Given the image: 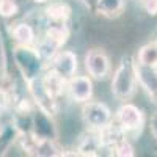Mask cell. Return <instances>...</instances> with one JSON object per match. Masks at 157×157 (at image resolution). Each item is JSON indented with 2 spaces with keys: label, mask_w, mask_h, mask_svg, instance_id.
<instances>
[{
  "label": "cell",
  "mask_w": 157,
  "mask_h": 157,
  "mask_svg": "<svg viewBox=\"0 0 157 157\" xmlns=\"http://www.w3.org/2000/svg\"><path fill=\"white\" fill-rule=\"evenodd\" d=\"M137 90V75H135V66L129 58H123L115 69L113 78H112V93L115 98L121 101H129L135 94Z\"/></svg>",
  "instance_id": "1"
},
{
  "label": "cell",
  "mask_w": 157,
  "mask_h": 157,
  "mask_svg": "<svg viewBox=\"0 0 157 157\" xmlns=\"http://www.w3.org/2000/svg\"><path fill=\"white\" fill-rule=\"evenodd\" d=\"M82 118L88 127L91 129H102L112 120V112L104 102L86 101L82 109Z\"/></svg>",
  "instance_id": "2"
},
{
  "label": "cell",
  "mask_w": 157,
  "mask_h": 157,
  "mask_svg": "<svg viewBox=\"0 0 157 157\" xmlns=\"http://www.w3.org/2000/svg\"><path fill=\"white\" fill-rule=\"evenodd\" d=\"M85 68L93 78L102 80L110 72V60L102 49H91L85 55Z\"/></svg>",
  "instance_id": "3"
},
{
  "label": "cell",
  "mask_w": 157,
  "mask_h": 157,
  "mask_svg": "<svg viewBox=\"0 0 157 157\" xmlns=\"http://www.w3.org/2000/svg\"><path fill=\"white\" fill-rule=\"evenodd\" d=\"M116 118H118L120 126L124 129V132L137 130L143 124V112L135 105V104H130V102L123 104V105L118 109Z\"/></svg>",
  "instance_id": "4"
},
{
  "label": "cell",
  "mask_w": 157,
  "mask_h": 157,
  "mask_svg": "<svg viewBox=\"0 0 157 157\" xmlns=\"http://www.w3.org/2000/svg\"><path fill=\"white\" fill-rule=\"evenodd\" d=\"M50 69L58 72L61 77L68 80L77 71V55L71 50H60L50 60Z\"/></svg>",
  "instance_id": "5"
},
{
  "label": "cell",
  "mask_w": 157,
  "mask_h": 157,
  "mask_svg": "<svg viewBox=\"0 0 157 157\" xmlns=\"http://www.w3.org/2000/svg\"><path fill=\"white\" fill-rule=\"evenodd\" d=\"M134 66H135L137 82L146 91V94L154 102H157V68L145 66V64L140 63H134Z\"/></svg>",
  "instance_id": "6"
},
{
  "label": "cell",
  "mask_w": 157,
  "mask_h": 157,
  "mask_svg": "<svg viewBox=\"0 0 157 157\" xmlns=\"http://www.w3.org/2000/svg\"><path fill=\"white\" fill-rule=\"evenodd\" d=\"M68 91L75 102H86L93 96V82L86 75H72L68 78Z\"/></svg>",
  "instance_id": "7"
},
{
  "label": "cell",
  "mask_w": 157,
  "mask_h": 157,
  "mask_svg": "<svg viewBox=\"0 0 157 157\" xmlns=\"http://www.w3.org/2000/svg\"><path fill=\"white\" fill-rule=\"evenodd\" d=\"M66 85H68V80L64 77H61L58 72H55L54 69H50L43 78V90L52 99L58 98L63 93V90Z\"/></svg>",
  "instance_id": "8"
},
{
  "label": "cell",
  "mask_w": 157,
  "mask_h": 157,
  "mask_svg": "<svg viewBox=\"0 0 157 157\" xmlns=\"http://www.w3.org/2000/svg\"><path fill=\"white\" fill-rule=\"evenodd\" d=\"M124 129L118 124H112L109 123L107 126H104L102 129H99V140H101V146H115L116 143H120L124 138Z\"/></svg>",
  "instance_id": "9"
},
{
  "label": "cell",
  "mask_w": 157,
  "mask_h": 157,
  "mask_svg": "<svg viewBox=\"0 0 157 157\" xmlns=\"http://www.w3.org/2000/svg\"><path fill=\"white\" fill-rule=\"evenodd\" d=\"M46 14H47V17L52 22L64 24L71 16V8H69L68 3H64V2H54V3H50L46 8Z\"/></svg>",
  "instance_id": "10"
},
{
  "label": "cell",
  "mask_w": 157,
  "mask_h": 157,
  "mask_svg": "<svg viewBox=\"0 0 157 157\" xmlns=\"http://www.w3.org/2000/svg\"><path fill=\"white\" fill-rule=\"evenodd\" d=\"M13 36L14 39L22 44V46H30L35 39V32L32 29V25L25 24V22H21L17 25H14V29H13Z\"/></svg>",
  "instance_id": "11"
},
{
  "label": "cell",
  "mask_w": 157,
  "mask_h": 157,
  "mask_svg": "<svg viewBox=\"0 0 157 157\" xmlns=\"http://www.w3.org/2000/svg\"><path fill=\"white\" fill-rule=\"evenodd\" d=\"M124 8V0H98L96 10L104 16H116Z\"/></svg>",
  "instance_id": "12"
},
{
  "label": "cell",
  "mask_w": 157,
  "mask_h": 157,
  "mask_svg": "<svg viewBox=\"0 0 157 157\" xmlns=\"http://www.w3.org/2000/svg\"><path fill=\"white\" fill-rule=\"evenodd\" d=\"M138 63L145 64V66L157 68V44L155 43L145 44L138 50Z\"/></svg>",
  "instance_id": "13"
},
{
  "label": "cell",
  "mask_w": 157,
  "mask_h": 157,
  "mask_svg": "<svg viewBox=\"0 0 157 157\" xmlns=\"http://www.w3.org/2000/svg\"><path fill=\"white\" fill-rule=\"evenodd\" d=\"M46 36L50 38V39H54V41L58 43L60 46H63V44H66L68 38H69V30H68V27L64 24L55 22V25H50V27L47 29Z\"/></svg>",
  "instance_id": "14"
},
{
  "label": "cell",
  "mask_w": 157,
  "mask_h": 157,
  "mask_svg": "<svg viewBox=\"0 0 157 157\" xmlns=\"http://www.w3.org/2000/svg\"><path fill=\"white\" fill-rule=\"evenodd\" d=\"M61 46L58 44V43H55L54 39H50V38H44L43 41H41V44H39V47H38V52H39V55H41L43 58H46V60H52L55 57V54L58 52V49H60Z\"/></svg>",
  "instance_id": "15"
},
{
  "label": "cell",
  "mask_w": 157,
  "mask_h": 157,
  "mask_svg": "<svg viewBox=\"0 0 157 157\" xmlns=\"http://www.w3.org/2000/svg\"><path fill=\"white\" fill-rule=\"evenodd\" d=\"M101 146V140H99V135H90V137H85L83 141H82V145L80 148H78V151H80V154L83 155H94Z\"/></svg>",
  "instance_id": "16"
},
{
  "label": "cell",
  "mask_w": 157,
  "mask_h": 157,
  "mask_svg": "<svg viewBox=\"0 0 157 157\" xmlns=\"http://www.w3.org/2000/svg\"><path fill=\"white\" fill-rule=\"evenodd\" d=\"M113 148H115V155H118V157H132V155H135L134 146L130 145V141L126 140V138H123L120 143H116Z\"/></svg>",
  "instance_id": "17"
},
{
  "label": "cell",
  "mask_w": 157,
  "mask_h": 157,
  "mask_svg": "<svg viewBox=\"0 0 157 157\" xmlns=\"http://www.w3.org/2000/svg\"><path fill=\"white\" fill-rule=\"evenodd\" d=\"M17 13V5L14 0H0V14L3 17H13Z\"/></svg>",
  "instance_id": "18"
},
{
  "label": "cell",
  "mask_w": 157,
  "mask_h": 157,
  "mask_svg": "<svg viewBox=\"0 0 157 157\" xmlns=\"http://www.w3.org/2000/svg\"><path fill=\"white\" fill-rule=\"evenodd\" d=\"M143 8L149 16H157V0H141Z\"/></svg>",
  "instance_id": "19"
},
{
  "label": "cell",
  "mask_w": 157,
  "mask_h": 157,
  "mask_svg": "<svg viewBox=\"0 0 157 157\" xmlns=\"http://www.w3.org/2000/svg\"><path fill=\"white\" fill-rule=\"evenodd\" d=\"M149 127H151V134L154 135V138L157 140V112L151 116V123H149Z\"/></svg>",
  "instance_id": "20"
},
{
  "label": "cell",
  "mask_w": 157,
  "mask_h": 157,
  "mask_svg": "<svg viewBox=\"0 0 157 157\" xmlns=\"http://www.w3.org/2000/svg\"><path fill=\"white\" fill-rule=\"evenodd\" d=\"M5 104H6V98H5V94L2 93V91H0V110L5 107Z\"/></svg>",
  "instance_id": "21"
},
{
  "label": "cell",
  "mask_w": 157,
  "mask_h": 157,
  "mask_svg": "<svg viewBox=\"0 0 157 157\" xmlns=\"http://www.w3.org/2000/svg\"><path fill=\"white\" fill-rule=\"evenodd\" d=\"M33 2H36V3H44V2H47V0H33Z\"/></svg>",
  "instance_id": "22"
},
{
  "label": "cell",
  "mask_w": 157,
  "mask_h": 157,
  "mask_svg": "<svg viewBox=\"0 0 157 157\" xmlns=\"http://www.w3.org/2000/svg\"><path fill=\"white\" fill-rule=\"evenodd\" d=\"M155 44H157V41H155Z\"/></svg>",
  "instance_id": "23"
}]
</instances>
